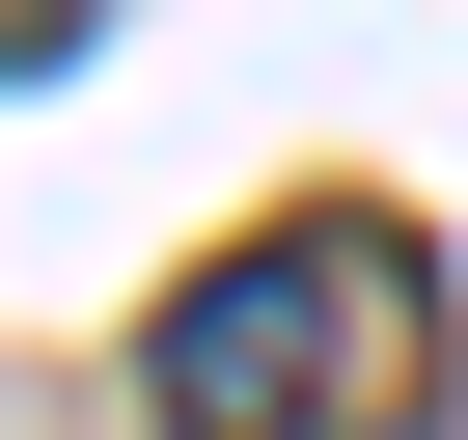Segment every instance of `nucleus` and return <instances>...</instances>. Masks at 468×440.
I'll return each instance as SVG.
<instances>
[{
  "instance_id": "f257e3e1",
  "label": "nucleus",
  "mask_w": 468,
  "mask_h": 440,
  "mask_svg": "<svg viewBox=\"0 0 468 440\" xmlns=\"http://www.w3.org/2000/svg\"><path fill=\"white\" fill-rule=\"evenodd\" d=\"M138 413H165V440H413V413H441V248L358 220V193L193 248L165 330H138Z\"/></svg>"
},
{
  "instance_id": "f03ea898",
  "label": "nucleus",
  "mask_w": 468,
  "mask_h": 440,
  "mask_svg": "<svg viewBox=\"0 0 468 440\" xmlns=\"http://www.w3.org/2000/svg\"><path fill=\"white\" fill-rule=\"evenodd\" d=\"M28 56H83V0H0V83H28Z\"/></svg>"
}]
</instances>
